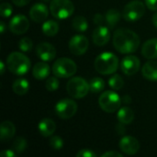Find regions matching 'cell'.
Returning <instances> with one entry per match:
<instances>
[{
  "label": "cell",
  "mask_w": 157,
  "mask_h": 157,
  "mask_svg": "<svg viewBox=\"0 0 157 157\" xmlns=\"http://www.w3.org/2000/svg\"><path fill=\"white\" fill-rule=\"evenodd\" d=\"M140 38L132 30L126 28L118 29L113 35V45L115 49L124 54L135 52L140 46Z\"/></svg>",
  "instance_id": "1"
},
{
  "label": "cell",
  "mask_w": 157,
  "mask_h": 157,
  "mask_svg": "<svg viewBox=\"0 0 157 157\" xmlns=\"http://www.w3.org/2000/svg\"><path fill=\"white\" fill-rule=\"evenodd\" d=\"M7 69L16 75H23L27 74L30 68V60L25 54L13 52L6 58Z\"/></svg>",
  "instance_id": "2"
},
{
  "label": "cell",
  "mask_w": 157,
  "mask_h": 157,
  "mask_svg": "<svg viewBox=\"0 0 157 157\" xmlns=\"http://www.w3.org/2000/svg\"><path fill=\"white\" fill-rule=\"evenodd\" d=\"M94 66L100 75H111L118 69L119 59L112 52H102L96 58Z\"/></svg>",
  "instance_id": "3"
},
{
  "label": "cell",
  "mask_w": 157,
  "mask_h": 157,
  "mask_svg": "<svg viewBox=\"0 0 157 157\" xmlns=\"http://www.w3.org/2000/svg\"><path fill=\"white\" fill-rule=\"evenodd\" d=\"M52 70L53 75L59 78H69L76 73L77 66L73 60L63 57L54 62Z\"/></svg>",
  "instance_id": "4"
},
{
  "label": "cell",
  "mask_w": 157,
  "mask_h": 157,
  "mask_svg": "<svg viewBox=\"0 0 157 157\" xmlns=\"http://www.w3.org/2000/svg\"><path fill=\"white\" fill-rule=\"evenodd\" d=\"M66 90L71 98L80 99L85 98L88 94L90 88L89 84L84 78L75 76L68 81L66 85Z\"/></svg>",
  "instance_id": "5"
},
{
  "label": "cell",
  "mask_w": 157,
  "mask_h": 157,
  "mask_svg": "<svg viewBox=\"0 0 157 157\" xmlns=\"http://www.w3.org/2000/svg\"><path fill=\"white\" fill-rule=\"evenodd\" d=\"M50 11L54 17L58 19H66L73 15L75 6L71 0H52Z\"/></svg>",
  "instance_id": "6"
},
{
  "label": "cell",
  "mask_w": 157,
  "mask_h": 157,
  "mask_svg": "<svg viewBox=\"0 0 157 157\" xmlns=\"http://www.w3.org/2000/svg\"><path fill=\"white\" fill-rule=\"evenodd\" d=\"M121 97L115 91L110 90L103 92L98 98L99 107L107 113H113L117 111L121 108Z\"/></svg>",
  "instance_id": "7"
},
{
  "label": "cell",
  "mask_w": 157,
  "mask_h": 157,
  "mask_svg": "<svg viewBox=\"0 0 157 157\" xmlns=\"http://www.w3.org/2000/svg\"><path fill=\"white\" fill-rule=\"evenodd\" d=\"M145 13V6L142 1L133 0L129 2L122 12V17L125 20L132 22L140 19Z\"/></svg>",
  "instance_id": "8"
},
{
  "label": "cell",
  "mask_w": 157,
  "mask_h": 157,
  "mask_svg": "<svg viewBox=\"0 0 157 157\" xmlns=\"http://www.w3.org/2000/svg\"><path fill=\"white\" fill-rule=\"evenodd\" d=\"M77 111V104L74 99L71 98H63L58 101L55 105L56 115L63 119L68 120L75 115Z\"/></svg>",
  "instance_id": "9"
},
{
  "label": "cell",
  "mask_w": 157,
  "mask_h": 157,
  "mask_svg": "<svg viewBox=\"0 0 157 157\" xmlns=\"http://www.w3.org/2000/svg\"><path fill=\"white\" fill-rule=\"evenodd\" d=\"M88 46L89 41L84 35H75L69 41V50L76 56L85 54L88 49Z\"/></svg>",
  "instance_id": "10"
},
{
  "label": "cell",
  "mask_w": 157,
  "mask_h": 157,
  "mask_svg": "<svg viewBox=\"0 0 157 157\" xmlns=\"http://www.w3.org/2000/svg\"><path fill=\"white\" fill-rule=\"evenodd\" d=\"M9 29L13 34L21 35L27 32L29 28V21L24 15H16L9 21Z\"/></svg>",
  "instance_id": "11"
},
{
  "label": "cell",
  "mask_w": 157,
  "mask_h": 157,
  "mask_svg": "<svg viewBox=\"0 0 157 157\" xmlns=\"http://www.w3.org/2000/svg\"><path fill=\"white\" fill-rule=\"evenodd\" d=\"M141 66V62L138 57L134 55H128L125 56L121 63V68L123 74L126 75H135Z\"/></svg>",
  "instance_id": "12"
},
{
  "label": "cell",
  "mask_w": 157,
  "mask_h": 157,
  "mask_svg": "<svg viewBox=\"0 0 157 157\" xmlns=\"http://www.w3.org/2000/svg\"><path fill=\"white\" fill-rule=\"evenodd\" d=\"M120 148L121 150L129 155H133L138 153L140 150V143L139 141L132 136H124L120 141Z\"/></svg>",
  "instance_id": "13"
},
{
  "label": "cell",
  "mask_w": 157,
  "mask_h": 157,
  "mask_svg": "<svg viewBox=\"0 0 157 157\" xmlns=\"http://www.w3.org/2000/svg\"><path fill=\"white\" fill-rule=\"evenodd\" d=\"M36 53L38 57L44 62H50L56 56V49L48 42H40L36 47Z\"/></svg>",
  "instance_id": "14"
},
{
  "label": "cell",
  "mask_w": 157,
  "mask_h": 157,
  "mask_svg": "<svg viewBox=\"0 0 157 157\" xmlns=\"http://www.w3.org/2000/svg\"><path fill=\"white\" fill-rule=\"evenodd\" d=\"M49 16V9L43 3H36L29 10V17L31 20L37 23L44 21Z\"/></svg>",
  "instance_id": "15"
},
{
  "label": "cell",
  "mask_w": 157,
  "mask_h": 157,
  "mask_svg": "<svg viewBox=\"0 0 157 157\" xmlns=\"http://www.w3.org/2000/svg\"><path fill=\"white\" fill-rule=\"evenodd\" d=\"M92 39L93 42L98 46L106 45L110 39L109 28L108 26H98L93 31Z\"/></svg>",
  "instance_id": "16"
},
{
  "label": "cell",
  "mask_w": 157,
  "mask_h": 157,
  "mask_svg": "<svg viewBox=\"0 0 157 157\" xmlns=\"http://www.w3.org/2000/svg\"><path fill=\"white\" fill-rule=\"evenodd\" d=\"M142 54L144 58L153 60L157 58V38L146 40L142 47Z\"/></svg>",
  "instance_id": "17"
},
{
  "label": "cell",
  "mask_w": 157,
  "mask_h": 157,
  "mask_svg": "<svg viewBox=\"0 0 157 157\" xmlns=\"http://www.w3.org/2000/svg\"><path fill=\"white\" fill-rule=\"evenodd\" d=\"M16 133V127L15 125L9 121H5L0 125V140L5 143L10 141Z\"/></svg>",
  "instance_id": "18"
},
{
  "label": "cell",
  "mask_w": 157,
  "mask_h": 157,
  "mask_svg": "<svg viewBox=\"0 0 157 157\" xmlns=\"http://www.w3.org/2000/svg\"><path fill=\"white\" fill-rule=\"evenodd\" d=\"M50 73H51V67L44 61L37 63L32 69V75L34 78L38 80H43L47 78L50 75Z\"/></svg>",
  "instance_id": "19"
},
{
  "label": "cell",
  "mask_w": 157,
  "mask_h": 157,
  "mask_svg": "<svg viewBox=\"0 0 157 157\" xmlns=\"http://www.w3.org/2000/svg\"><path fill=\"white\" fill-rule=\"evenodd\" d=\"M143 76L150 81H157V61H148L142 68Z\"/></svg>",
  "instance_id": "20"
},
{
  "label": "cell",
  "mask_w": 157,
  "mask_h": 157,
  "mask_svg": "<svg viewBox=\"0 0 157 157\" xmlns=\"http://www.w3.org/2000/svg\"><path fill=\"white\" fill-rule=\"evenodd\" d=\"M39 132L43 137L52 136L56 131V124L51 119H43L39 123Z\"/></svg>",
  "instance_id": "21"
},
{
  "label": "cell",
  "mask_w": 157,
  "mask_h": 157,
  "mask_svg": "<svg viewBox=\"0 0 157 157\" xmlns=\"http://www.w3.org/2000/svg\"><path fill=\"white\" fill-rule=\"evenodd\" d=\"M117 119L121 124H130L134 120V112L129 107H122L119 109Z\"/></svg>",
  "instance_id": "22"
},
{
  "label": "cell",
  "mask_w": 157,
  "mask_h": 157,
  "mask_svg": "<svg viewBox=\"0 0 157 157\" xmlns=\"http://www.w3.org/2000/svg\"><path fill=\"white\" fill-rule=\"evenodd\" d=\"M12 89L13 92L18 96L25 95L29 90V83L25 78H18L14 81L12 85Z\"/></svg>",
  "instance_id": "23"
},
{
  "label": "cell",
  "mask_w": 157,
  "mask_h": 157,
  "mask_svg": "<svg viewBox=\"0 0 157 157\" xmlns=\"http://www.w3.org/2000/svg\"><path fill=\"white\" fill-rule=\"evenodd\" d=\"M121 14L117 9L108 10L106 15H105L107 26L109 29H113L116 26V24L121 20Z\"/></svg>",
  "instance_id": "24"
},
{
  "label": "cell",
  "mask_w": 157,
  "mask_h": 157,
  "mask_svg": "<svg viewBox=\"0 0 157 157\" xmlns=\"http://www.w3.org/2000/svg\"><path fill=\"white\" fill-rule=\"evenodd\" d=\"M59 24L54 20H47L42 24L41 29L43 34L48 37H52L56 35L59 31Z\"/></svg>",
  "instance_id": "25"
},
{
  "label": "cell",
  "mask_w": 157,
  "mask_h": 157,
  "mask_svg": "<svg viewBox=\"0 0 157 157\" xmlns=\"http://www.w3.org/2000/svg\"><path fill=\"white\" fill-rule=\"evenodd\" d=\"M73 28L78 31V32H84L88 29V23L85 17L83 16H77L75 17L72 21Z\"/></svg>",
  "instance_id": "26"
},
{
  "label": "cell",
  "mask_w": 157,
  "mask_h": 157,
  "mask_svg": "<svg viewBox=\"0 0 157 157\" xmlns=\"http://www.w3.org/2000/svg\"><path fill=\"white\" fill-rule=\"evenodd\" d=\"M89 88L92 93H100L105 88V82L100 77H94L89 82Z\"/></svg>",
  "instance_id": "27"
},
{
  "label": "cell",
  "mask_w": 157,
  "mask_h": 157,
  "mask_svg": "<svg viewBox=\"0 0 157 157\" xmlns=\"http://www.w3.org/2000/svg\"><path fill=\"white\" fill-rule=\"evenodd\" d=\"M109 86L113 89V90H120L124 86V81L123 78L120 75H113L109 79Z\"/></svg>",
  "instance_id": "28"
},
{
  "label": "cell",
  "mask_w": 157,
  "mask_h": 157,
  "mask_svg": "<svg viewBox=\"0 0 157 157\" xmlns=\"http://www.w3.org/2000/svg\"><path fill=\"white\" fill-rule=\"evenodd\" d=\"M27 145H28L27 141L23 137H17V139H15V141H14V143L12 144V149L17 155H20L26 150Z\"/></svg>",
  "instance_id": "29"
},
{
  "label": "cell",
  "mask_w": 157,
  "mask_h": 157,
  "mask_svg": "<svg viewBox=\"0 0 157 157\" xmlns=\"http://www.w3.org/2000/svg\"><path fill=\"white\" fill-rule=\"evenodd\" d=\"M59 86H60V82H59L57 76H55V75L49 77L45 83V87L50 92H53V91L57 90L59 88Z\"/></svg>",
  "instance_id": "30"
},
{
  "label": "cell",
  "mask_w": 157,
  "mask_h": 157,
  "mask_svg": "<svg viewBox=\"0 0 157 157\" xmlns=\"http://www.w3.org/2000/svg\"><path fill=\"white\" fill-rule=\"evenodd\" d=\"M32 47H33V42L29 38H27V37L22 38L18 42V48L22 52H29L32 49Z\"/></svg>",
  "instance_id": "31"
},
{
  "label": "cell",
  "mask_w": 157,
  "mask_h": 157,
  "mask_svg": "<svg viewBox=\"0 0 157 157\" xmlns=\"http://www.w3.org/2000/svg\"><path fill=\"white\" fill-rule=\"evenodd\" d=\"M13 13V7L12 6L7 3V2H4L1 4L0 6V14H1V17H4V18H6V17H9Z\"/></svg>",
  "instance_id": "32"
},
{
  "label": "cell",
  "mask_w": 157,
  "mask_h": 157,
  "mask_svg": "<svg viewBox=\"0 0 157 157\" xmlns=\"http://www.w3.org/2000/svg\"><path fill=\"white\" fill-rule=\"evenodd\" d=\"M50 146L55 150V151H59L63 148V141L60 136H52L50 139Z\"/></svg>",
  "instance_id": "33"
},
{
  "label": "cell",
  "mask_w": 157,
  "mask_h": 157,
  "mask_svg": "<svg viewBox=\"0 0 157 157\" xmlns=\"http://www.w3.org/2000/svg\"><path fill=\"white\" fill-rule=\"evenodd\" d=\"M77 157H96L97 154L90 150V149H82L80 150L77 154H76Z\"/></svg>",
  "instance_id": "34"
},
{
  "label": "cell",
  "mask_w": 157,
  "mask_h": 157,
  "mask_svg": "<svg viewBox=\"0 0 157 157\" xmlns=\"http://www.w3.org/2000/svg\"><path fill=\"white\" fill-rule=\"evenodd\" d=\"M94 22L98 26H107L105 16L101 14H96L94 17Z\"/></svg>",
  "instance_id": "35"
},
{
  "label": "cell",
  "mask_w": 157,
  "mask_h": 157,
  "mask_svg": "<svg viewBox=\"0 0 157 157\" xmlns=\"http://www.w3.org/2000/svg\"><path fill=\"white\" fill-rule=\"evenodd\" d=\"M145 6L153 11H157V0H145Z\"/></svg>",
  "instance_id": "36"
},
{
  "label": "cell",
  "mask_w": 157,
  "mask_h": 157,
  "mask_svg": "<svg viewBox=\"0 0 157 157\" xmlns=\"http://www.w3.org/2000/svg\"><path fill=\"white\" fill-rule=\"evenodd\" d=\"M16 152L12 149V150H4L0 153V156L1 157H16Z\"/></svg>",
  "instance_id": "37"
},
{
  "label": "cell",
  "mask_w": 157,
  "mask_h": 157,
  "mask_svg": "<svg viewBox=\"0 0 157 157\" xmlns=\"http://www.w3.org/2000/svg\"><path fill=\"white\" fill-rule=\"evenodd\" d=\"M123 155L116 152V151H110V152H106L105 154H103L101 157H122Z\"/></svg>",
  "instance_id": "38"
},
{
  "label": "cell",
  "mask_w": 157,
  "mask_h": 157,
  "mask_svg": "<svg viewBox=\"0 0 157 157\" xmlns=\"http://www.w3.org/2000/svg\"><path fill=\"white\" fill-rule=\"evenodd\" d=\"M12 2L17 6H24L28 5L30 2V0H12Z\"/></svg>",
  "instance_id": "39"
},
{
  "label": "cell",
  "mask_w": 157,
  "mask_h": 157,
  "mask_svg": "<svg viewBox=\"0 0 157 157\" xmlns=\"http://www.w3.org/2000/svg\"><path fill=\"white\" fill-rule=\"evenodd\" d=\"M121 101H122L124 104L129 105V104H131V103H132V98H131V97H130V96L125 95V96L121 98Z\"/></svg>",
  "instance_id": "40"
},
{
  "label": "cell",
  "mask_w": 157,
  "mask_h": 157,
  "mask_svg": "<svg viewBox=\"0 0 157 157\" xmlns=\"http://www.w3.org/2000/svg\"><path fill=\"white\" fill-rule=\"evenodd\" d=\"M6 23L4 21H1L0 22V33L1 34H4L5 33V30H6Z\"/></svg>",
  "instance_id": "41"
},
{
  "label": "cell",
  "mask_w": 157,
  "mask_h": 157,
  "mask_svg": "<svg viewBox=\"0 0 157 157\" xmlns=\"http://www.w3.org/2000/svg\"><path fill=\"white\" fill-rule=\"evenodd\" d=\"M5 70H6L5 63H4V62H3V61H0V74H1V75H4Z\"/></svg>",
  "instance_id": "42"
},
{
  "label": "cell",
  "mask_w": 157,
  "mask_h": 157,
  "mask_svg": "<svg viewBox=\"0 0 157 157\" xmlns=\"http://www.w3.org/2000/svg\"><path fill=\"white\" fill-rule=\"evenodd\" d=\"M152 21H153V24L155 25V27H156L157 28V12L154 14L153 18H152Z\"/></svg>",
  "instance_id": "43"
},
{
  "label": "cell",
  "mask_w": 157,
  "mask_h": 157,
  "mask_svg": "<svg viewBox=\"0 0 157 157\" xmlns=\"http://www.w3.org/2000/svg\"><path fill=\"white\" fill-rule=\"evenodd\" d=\"M44 1H49V0H44Z\"/></svg>",
  "instance_id": "44"
}]
</instances>
